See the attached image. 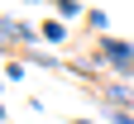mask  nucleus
I'll list each match as a JSON object with an SVG mask.
<instances>
[{
    "label": "nucleus",
    "mask_w": 134,
    "mask_h": 124,
    "mask_svg": "<svg viewBox=\"0 0 134 124\" xmlns=\"http://www.w3.org/2000/svg\"><path fill=\"white\" fill-rule=\"evenodd\" d=\"M96 62H105L110 72H120V81H134V43L129 38H100L96 43Z\"/></svg>",
    "instance_id": "f257e3e1"
},
{
    "label": "nucleus",
    "mask_w": 134,
    "mask_h": 124,
    "mask_svg": "<svg viewBox=\"0 0 134 124\" xmlns=\"http://www.w3.org/2000/svg\"><path fill=\"white\" fill-rule=\"evenodd\" d=\"M43 38H48V43H62V38H67V24H62V19H43Z\"/></svg>",
    "instance_id": "f03ea898"
},
{
    "label": "nucleus",
    "mask_w": 134,
    "mask_h": 124,
    "mask_svg": "<svg viewBox=\"0 0 134 124\" xmlns=\"http://www.w3.org/2000/svg\"><path fill=\"white\" fill-rule=\"evenodd\" d=\"M77 14H81L77 0H58V19H62V24H67V19H77Z\"/></svg>",
    "instance_id": "7ed1b4c3"
},
{
    "label": "nucleus",
    "mask_w": 134,
    "mask_h": 124,
    "mask_svg": "<svg viewBox=\"0 0 134 124\" xmlns=\"http://www.w3.org/2000/svg\"><path fill=\"white\" fill-rule=\"evenodd\" d=\"M86 24H91L96 33H105V29H110V14H105V10H91V14H86Z\"/></svg>",
    "instance_id": "20e7f679"
},
{
    "label": "nucleus",
    "mask_w": 134,
    "mask_h": 124,
    "mask_svg": "<svg viewBox=\"0 0 134 124\" xmlns=\"http://www.w3.org/2000/svg\"><path fill=\"white\" fill-rule=\"evenodd\" d=\"M29 62H38V67H58V62L48 57V52H38V48H29Z\"/></svg>",
    "instance_id": "39448f33"
},
{
    "label": "nucleus",
    "mask_w": 134,
    "mask_h": 124,
    "mask_svg": "<svg viewBox=\"0 0 134 124\" xmlns=\"http://www.w3.org/2000/svg\"><path fill=\"white\" fill-rule=\"evenodd\" d=\"M0 119H10V115H5V105H0Z\"/></svg>",
    "instance_id": "423d86ee"
}]
</instances>
